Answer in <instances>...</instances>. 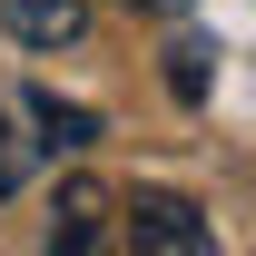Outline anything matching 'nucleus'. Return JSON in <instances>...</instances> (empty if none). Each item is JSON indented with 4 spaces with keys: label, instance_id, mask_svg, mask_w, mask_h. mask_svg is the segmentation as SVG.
<instances>
[{
    "label": "nucleus",
    "instance_id": "nucleus-1",
    "mask_svg": "<svg viewBox=\"0 0 256 256\" xmlns=\"http://www.w3.org/2000/svg\"><path fill=\"white\" fill-rule=\"evenodd\" d=\"M118 246L128 256H217V217L178 188H138V197H118Z\"/></svg>",
    "mask_w": 256,
    "mask_h": 256
},
{
    "label": "nucleus",
    "instance_id": "nucleus-2",
    "mask_svg": "<svg viewBox=\"0 0 256 256\" xmlns=\"http://www.w3.org/2000/svg\"><path fill=\"white\" fill-rule=\"evenodd\" d=\"M50 246H60V256H128L118 246V188L69 178V188H60V217H50Z\"/></svg>",
    "mask_w": 256,
    "mask_h": 256
},
{
    "label": "nucleus",
    "instance_id": "nucleus-3",
    "mask_svg": "<svg viewBox=\"0 0 256 256\" xmlns=\"http://www.w3.org/2000/svg\"><path fill=\"white\" fill-rule=\"evenodd\" d=\"M10 108H20V118L40 128V158H89V148H98V108H79V98H50V89H20Z\"/></svg>",
    "mask_w": 256,
    "mask_h": 256
},
{
    "label": "nucleus",
    "instance_id": "nucleus-4",
    "mask_svg": "<svg viewBox=\"0 0 256 256\" xmlns=\"http://www.w3.org/2000/svg\"><path fill=\"white\" fill-rule=\"evenodd\" d=\"M0 30L20 50H79L89 40V0H0Z\"/></svg>",
    "mask_w": 256,
    "mask_h": 256
},
{
    "label": "nucleus",
    "instance_id": "nucleus-5",
    "mask_svg": "<svg viewBox=\"0 0 256 256\" xmlns=\"http://www.w3.org/2000/svg\"><path fill=\"white\" fill-rule=\"evenodd\" d=\"M207 89H217V40L178 30L168 40V98H178V108H207Z\"/></svg>",
    "mask_w": 256,
    "mask_h": 256
},
{
    "label": "nucleus",
    "instance_id": "nucleus-6",
    "mask_svg": "<svg viewBox=\"0 0 256 256\" xmlns=\"http://www.w3.org/2000/svg\"><path fill=\"white\" fill-rule=\"evenodd\" d=\"M30 168H40V138H30V118H20V108H0V207L30 188Z\"/></svg>",
    "mask_w": 256,
    "mask_h": 256
},
{
    "label": "nucleus",
    "instance_id": "nucleus-7",
    "mask_svg": "<svg viewBox=\"0 0 256 256\" xmlns=\"http://www.w3.org/2000/svg\"><path fill=\"white\" fill-rule=\"evenodd\" d=\"M128 10H148V20H188L197 0H128Z\"/></svg>",
    "mask_w": 256,
    "mask_h": 256
}]
</instances>
